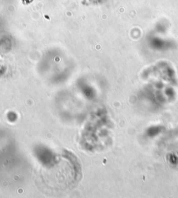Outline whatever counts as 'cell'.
Masks as SVG:
<instances>
[]
</instances>
